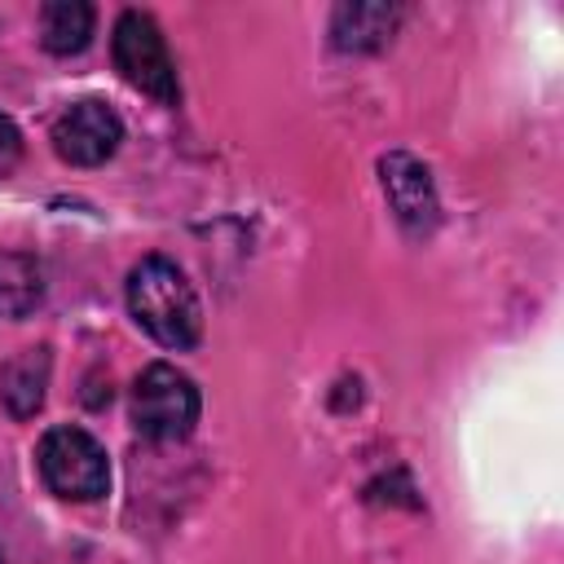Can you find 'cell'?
Returning a JSON list of instances; mask_svg holds the SVG:
<instances>
[{
    "label": "cell",
    "mask_w": 564,
    "mask_h": 564,
    "mask_svg": "<svg viewBox=\"0 0 564 564\" xmlns=\"http://www.w3.org/2000/svg\"><path fill=\"white\" fill-rule=\"evenodd\" d=\"M128 313L163 348L185 352L203 335V308L185 269L167 256H145L128 273Z\"/></svg>",
    "instance_id": "obj_1"
},
{
    "label": "cell",
    "mask_w": 564,
    "mask_h": 564,
    "mask_svg": "<svg viewBox=\"0 0 564 564\" xmlns=\"http://www.w3.org/2000/svg\"><path fill=\"white\" fill-rule=\"evenodd\" d=\"M35 467H40V480L48 485V494H57L66 502H97L110 489V458H106L101 441L75 423L48 427L40 436Z\"/></svg>",
    "instance_id": "obj_2"
},
{
    "label": "cell",
    "mask_w": 564,
    "mask_h": 564,
    "mask_svg": "<svg viewBox=\"0 0 564 564\" xmlns=\"http://www.w3.org/2000/svg\"><path fill=\"white\" fill-rule=\"evenodd\" d=\"M110 53H115V70L145 93L159 106H176L181 101V79H176V62L167 53V40L159 31V22L141 9H123L115 18V35H110Z\"/></svg>",
    "instance_id": "obj_3"
},
{
    "label": "cell",
    "mask_w": 564,
    "mask_h": 564,
    "mask_svg": "<svg viewBox=\"0 0 564 564\" xmlns=\"http://www.w3.org/2000/svg\"><path fill=\"white\" fill-rule=\"evenodd\" d=\"M198 383L172 361H150L132 383V427L150 441H185L198 423Z\"/></svg>",
    "instance_id": "obj_4"
},
{
    "label": "cell",
    "mask_w": 564,
    "mask_h": 564,
    "mask_svg": "<svg viewBox=\"0 0 564 564\" xmlns=\"http://www.w3.org/2000/svg\"><path fill=\"white\" fill-rule=\"evenodd\" d=\"M123 141V119L110 101L101 97H84V101H70L57 123H53V150L75 163V167H97L106 163Z\"/></svg>",
    "instance_id": "obj_5"
},
{
    "label": "cell",
    "mask_w": 564,
    "mask_h": 564,
    "mask_svg": "<svg viewBox=\"0 0 564 564\" xmlns=\"http://www.w3.org/2000/svg\"><path fill=\"white\" fill-rule=\"evenodd\" d=\"M379 185L388 194V207L397 216V225L414 238L432 234L436 220H441V203H436V185H432V172L405 154V150H392L379 159Z\"/></svg>",
    "instance_id": "obj_6"
},
{
    "label": "cell",
    "mask_w": 564,
    "mask_h": 564,
    "mask_svg": "<svg viewBox=\"0 0 564 564\" xmlns=\"http://www.w3.org/2000/svg\"><path fill=\"white\" fill-rule=\"evenodd\" d=\"M401 26V4L383 0H357V4H335L330 13V44L339 53H375L383 48Z\"/></svg>",
    "instance_id": "obj_7"
},
{
    "label": "cell",
    "mask_w": 564,
    "mask_h": 564,
    "mask_svg": "<svg viewBox=\"0 0 564 564\" xmlns=\"http://www.w3.org/2000/svg\"><path fill=\"white\" fill-rule=\"evenodd\" d=\"M48 388V348H22L0 366V405L13 419H31L44 405Z\"/></svg>",
    "instance_id": "obj_8"
},
{
    "label": "cell",
    "mask_w": 564,
    "mask_h": 564,
    "mask_svg": "<svg viewBox=\"0 0 564 564\" xmlns=\"http://www.w3.org/2000/svg\"><path fill=\"white\" fill-rule=\"evenodd\" d=\"M93 26H97V13H93L88 0H48L40 9V44L53 57L84 53L88 40H93Z\"/></svg>",
    "instance_id": "obj_9"
},
{
    "label": "cell",
    "mask_w": 564,
    "mask_h": 564,
    "mask_svg": "<svg viewBox=\"0 0 564 564\" xmlns=\"http://www.w3.org/2000/svg\"><path fill=\"white\" fill-rule=\"evenodd\" d=\"M44 300V269L26 251H0V317H26Z\"/></svg>",
    "instance_id": "obj_10"
},
{
    "label": "cell",
    "mask_w": 564,
    "mask_h": 564,
    "mask_svg": "<svg viewBox=\"0 0 564 564\" xmlns=\"http://www.w3.org/2000/svg\"><path fill=\"white\" fill-rule=\"evenodd\" d=\"M18 159H22V132L9 115H0V176H9L18 167Z\"/></svg>",
    "instance_id": "obj_11"
}]
</instances>
